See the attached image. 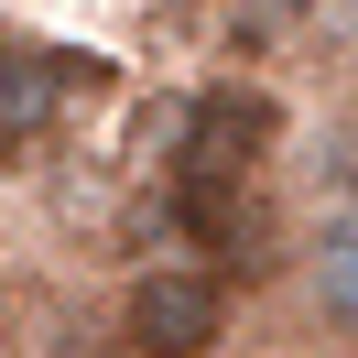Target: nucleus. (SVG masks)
<instances>
[{
  "label": "nucleus",
  "mask_w": 358,
  "mask_h": 358,
  "mask_svg": "<svg viewBox=\"0 0 358 358\" xmlns=\"http://www.w3.org/2000/svg\"><path fill=\"white\" fill-rule=\"evenodd\" d=\"M120 326H131V348L141 358H206L217 348V326H228V293H217V271H141L131 282V304H120Z\"/></svg>",
  "instance_id": "1"
},
{
  "label": "nucleus",
  "mask_w": 358,
  "mask_h": 358,
  "mask_svg": "<svg viewBox=\"0 0 358 358\" xmlns=\"http://www.w3.org/2000/svg\"><path fill=\"white\" fill-rule=\"evenodd\" d=\"M55 98H66V66L33 44H0V152H22V141H44Z\"/></svg>",
  "instance_id": "2"
},
{
  "label": "nucleus",
  "mask_w": 358,
  "mask_h": 358,
  "mask_svg": "<svg viewBox=\"0 0 358 358\" xmlns=\"http://www.w3.org/2000/svg\"><path fill=\"white\" fill-rule=\"evenodd\" d=\"M304 293H315V315H326L336 336H358V206L326 217V239L304 250Z\"/></svg>",
  "instance_id": "3"
}]
</instances>
